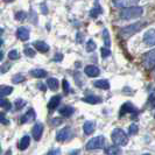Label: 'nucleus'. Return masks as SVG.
Returning <instances> with one entry per match:
<instances>
[{
    "label": "nucleus",
    "mask_w": 155,
    "mask_h": 155,
    "mask_svg": "<svg viewBox=\"0 0 155 155\" xmlns=\"http://www.w3.org/2000/svg\"><path fill=\"white\" fill-rule=\"evenodd\" d=\"M143 13V8L140 6H131V7L124 8L120 12V19L123 20H132V19H137L140 18Z\"/></svg>",
    "instance_id": "f257e3e1"
},
{
    "label": "nucleus",
    "mask_w": 155,
    "mask_h": 155,
    "mask_svg": "<svg viewBox=\"0 0 155 155\" xmlns=\"http://www.w3.org/2000/svg\"><path fill=\"white\" fill-rule=\"evenodd\" d=\"M145 25H146V22L140 21V22H135V23L130 25V26H126V27L120 29L119 35H120L123 39H128V38H131L132 35H134L135 33H138V31H141Z\"/></svg>",
    "instance_id": "f03ea898"
},
{
    "label": "nucleus",
    "mask_w": 155,
    "mask_h": 155,
    "mask_svg": "<svg viewBox=\"0 0 155 155\" xmlns=\"http://www.w3.org/2000/svg\"><path fill=\"white\" fill-rule=\"evenodd\" d=\"M111 139L113 141V143L117 146H126L128 142V137L125 133L124 130L121 128H116L111 133Z\"/></svg>",
    "instance_id": "7ed1b4c3"
},
{
    "label": "nucleus",
    "mask_w": 155,
    "mask_h": 155,
    "mask_svg": "<svg viewBox=\"0 0 155 155\" xmlns=\"http://www.w3.org/2000/svg\"><path fill=\"white\" fill-rule=\"evenodd\" d=\"M142 64H143L145 69H147V70H150L154 68L155 67V48L143 55V57H142Z\"/></svg>",
    "instance_id": "20e7f679"
},
{
    "label": "nucleus",
    "mask_w": 155,
    "mask_h": 155,
    "mask_svg": "<svg viewBox=\"0 0 155 155\" xmlns=\"http://www.w3.org/2000/svg\"><path fill=\"white\" fill-rule=\"evenodd\" d=\"M105 145V138L103 135H99V137H96V138H92L87 143H86V149L87 150H93V149H99V148H103Z\"/></svg>",
    "instance_id": "39448f33"
},
{
    "label": "nucleus",
    "mask_w": 155,
    "mask_h": 155,
    "mask_svg": "<svg viewBox=\"0 0 155 155\" xmlns=\"http://www.w3.org/2000/svg\"><path fill=\"white\" fill-rule=\"evenodd\" d=\"M140 0H113L112 4L114 7L118 8H126L131 7V6H135Z\"/></svg>",
    "instance_id": "423d86ee"
},
{
    "label": "nucleus",
    "mask_w": 155,
    "mask_h": 155,
    "mask_svg": "<svg viewBox=\"0 0 155 155\" xmlns=\"http://www.w3.org/2000/svg\"><path fill=\"white\" fill-rule=\"evenodd\" d=\"M143 42L149 47L155 46V29H148L143 35Z\"/></svg>",
    "instance_id": "0eeeda50"
},
{
    "label": "nucleus",
    "mask_w": 155,
    "mask_h": 155,
    "mask_svg": "<svg viewBox=\"0 0 155 155\" xmlns=\"http://www.w3.org/2000/svg\"><path fill=\"white\" fill-rule=\"evenodd\" d=\"M72 135V132H71V128L70 127H64L63 130H61L60 132L57 133L56 135V140L57 141H65V140H69Z\"/></svg>",
    "instance_id": "6e6552de"
},
{
    "label": "nucleus",
    "mask_w": 155,
    "mask_h": 155,
    "mask_svg": "<svg viewBox=\"0 0 155 155\" xmlns=\"http://www.w3.org/2000/svg\"><path fill=\"white\" fill-rule=\"evenodd\" d=\"M42 133H43V125L38 123V124L34 125V127H33V130H31V135H33V138L36 140V141H39L41 139V137H42Z\"/></svg>",
    "instance_id": "1a4fd4ad"
},
{
    "label": "nucleus",
    "mask_w": 155,
    "mask_h": 155,
    "mask_svg": "<svg viewBox=\"0 0 155 155\" xmlns=\"http://www.w3.org/2000/svg\"><path fill=\"white\" fill-rule=\"evenodd\" d=\"M29 29L28 28H26V27H20V28H18V31H16V38L19 40H21V41H27V40L29 39Z\"/></svg>",
    "instance_id": "9d476101"
},
{
    "label": "nucleus",
    "mask_w": 155,
    "mask_h": 155,
    "mask_svg": "<svg viewBox=\"0 0 155 155\" xmlns=\"http://www.w3.org/2000/svg\"><path fill=\"white\" fill-rule=\"evenodd\" d=\"M84 72H85L86 76H89V77H97L101 74V70L96 65H87L84 69Z\"/></svg>",
    "instance_id": "9b49d317"
},
{
    "label": "nucleus",
    "mask_w": 155,
    "mask_h": 155,
    "mask_svg": "<svg viewBox=\"0 0 155 155\" xmlns=\"http://www.w3.org/2000/svg\"><path fill=\"white\" fill-rule=\"evenodd\" d=\"M94 130H96V123L92 121V120H87L83 125V131H84V133H85L86 135L92 134L94 132Z\"/></svg>",
    "instance_id": "f8f14e48"
},
{
    "label": "nucleus",
    "mask_w": 155,
    "mask_h": 155,
    "mask_svg": "<svg viewBox=\"0 0 155 155\" xmlns=\"http://www.w3.org/2000/svg\"><path fill=\"white\" fill-rule=\"evenodd\" d=\"M61 99H62L61 96H54V97H51L49 103H48V109L50 110V111L57 109V106H58L60 103H61Z\"/></svg>",
    "instance_id": "ddd939ff"
},
{
    "label": "nucleus",
    "mask_w": 155,
    "mask_h": 155,
    "mask_svg": "<svg viewBox=\"0 0 155 155\" xmlns=\"http://www.w3.org/2000/svg\"><path fill=\"white\" fill-rule=\"evenodd\" d=\"M35 117H36L35 111L33 109H31L29 111H27V113L21 118V124H26V123H29V121L35 120Z\"/></svg>",
    "instance_id": "4468645a"
},
{
    "label": "nucleus",
    "mask_w": 155,
    "mask_h": 155,
    "mask_svg": "<svg viewBox=\"0 0 155 155\" xmlns=\"http://www.w3.org/2000/svg\"><path fill=\"white\" fill-rule=\"evenodd\" d=\"M93 85L98 89H103V90H107L110 89V82L107 79H98L93 82Z\"/></svg>",
    "instance_id": "2eb2a0df"
},
{
    "label": "nucleus",
    "mask_w": 155,
    "mask_h": 155,
    "mask_svg": "<svg viewBox=\"0 0 155 155\" xmlns=\"http://www.w3.org/2000/svg\"><path fill=\"white\" fill-rule=\"evenodd\" d=\"M82 101H84V103H87V104H101L103 99H101V97H98V96L90 94V96H87V97H84Z\"/></svg>",
    "instance_id": "dca6fc26"
},
{
    "label": "nucleus",
    "mask_w": 155,
    "mask_h": 155,
    "mask_svg": "<svg viewBox=\"0 0 155 155\" xmlns=\"http://www.w3.org/2000/svg\"><path fill=\"white\" fill-rule=\"evenodd\" d=\"M134 111H135V107L133 106V104L127 101L126 104H124L121 106V109H120V116H124L125 113H132Z\"/></svg>",
    "instance_id": "f3484780"
},
{
    "label": "nucleus",
    "mask_w": 155,
    "mask_h": 155,
    "mask_svg": "<svg viewBox=\"0 0 155 155\" xmlns=\"http://www.w3.org/2000/svg\"><path fill=\"white\" fill-rule=\"evenodd\" d=\"M34 47L36 48V50H39L40 53H47L49 50V46L43 41H36L34 42Z\"/></svg>",
    "instance_id": "a211bd4d"
},
{
    "label": "nucleus",
    "mask_w": 155,
    "mask_h": 155,
    "mask_svg": "<svg viewBox=\"0 0 155 155\" xmlns=\"http://www.w3.org/2000/svg\"><path fill=\"white\" fill-rule=\"evenodd\" d=\"M60 114L63 117H65V118H68V117L72 116L74 114V112H75V109L72 107V106H63L62 109H60Z\"/></svg>",
    "instance_id": "6ab92c4d"
},
{
    "label": "nucleus",
    "mask_w": 155,
    "mask_h": 155,
    "mask_svg": "<svg viewBox=\"0 0 155 155\" xmlns=\"http://www.w3.org/2000/svg\"><path fill=\"white\" fill-rule=\"evenodd\" d=\"M47 86H48L51 91H56V90L58 89V86H60L58 79H56V78H48V81H47Z\"/></svg>",
    "instance_id": "aec40b11"
},
{
    "label": "nucleus",
    "mask_w": 155,
    "mask_h": 155,
    "mask_svg": "<svg viewBox=\"0 0 155 155\" xmlns=\"http://www.w3.org/2000/svg\"><path fill=\"white\" fill-rule=\"evenodd\" d=\"M31 145V138L28 135H25L22 139L19 142V149L20 150H25L26 148H28V146Z\"/></svg>",
    "instance_id": "412c9836"
},
{
    "label": "nucleus",
    "mask_w": 155,
    "mask_h": 155,
    "mask_svg": "<svg viewBox=\"0 0 155 155\" xmlns=\"http://www.w3.org/2000/svg\"><path fill=\"white\" fill-rule=\"evenodd\" d=\"M47 72L46 70L43 69H34L31 71V75L33 77L35 78H43V77H47Z\"/></svg>",
    "instance_id": "4be33fe9"
},
{
    "label": "nucleus",
    "mask_w": 155,
    "mask_h": 155,
    "mask_svg": "<svg viewBox=\"0 0 155 155\" xmlns=\"http://www.w3.org/2000/svg\"><path fill=\"white\" fill-rule=\"evenodd\" d=\"M13 92V87L12 86H7V85H1L0 86V98L1 97H6L8 94Z\"/></svg>",
    "instance_id": "5701e85b"
},
{
    "label": "nucleus",
    "mask_w": 155,
    "mask_h": 155,
    "mask_svg": "<svg viewBox=\"0 0 155 155\" xmlns=\"http://www.w3.org/2000/svg\"><path fill=\"white\" fill-rule=\"evenodd\" d=\"M105 153L106 154H120L121 153V149L118 147V146H110V147L105 148Z\"/></svg>",
    "instance_id": "b1692460"
},
{
    "label": "nucleus",
    "mask_w": 155,
    "mask_h": 155,
    "mask_svg": "<svg viewBox=\"0 0 155 155\" xmlns=\"http://www.w3.org/2000/svg\"><path fill=\"white\" fill-rule=\"evenodd\" d=\"M96 48H97V45H96V42H94L93 40H89V41L86 42L85 49L87 53H92V51H94Z\"/></svg>",
    "instance_id": "393cba45"
},
{
    "label": "nucleus",
    "mask_w": 155,
    "mask_h": 155,
    "mask_svg": "<svg viewBox=\"0 0 155 155\" xmlns=\"http://www.w3.org/2000/svg\"><path fill=\"white\" fill-rule=\"evenodd\" d=\"M103 38H104V43H105V46L110 48V46H111V39H110V33L106 28L103 31Z\"/></svg>",
    "instance_id": "a878e982"
},
{
    "label": "nucleus",
    "mask_w": 155,
    "mask_h": 155,
    "mask_svg": "<svg viewBox=\"0 0 155 155\" xmlns=\"http://www.w3.org/2000/svg\"><path fill=\"white\" fill-rule=\"evenodd\" d=\"M101 13H103L101 7V6H96V7H93L92 9L90 11V16H91V18H97Z\"/></svg>",
    "instance_id": "bb28decb"
},
{
    "label": "nucleus",
    "mask_w": 155,
    "mask_h": 155,
    "mask_svg": "<svg viewBox=\"0 0 155 155\" xmlns=\"http://www.w3.org/2000/svg\"><path fill=\"white\" fill-rule=\"evenodd\" d=\"M0 107H2V109H5V110H11L12 104H11V101H9L4 99V98L1 97V98H0Z\"/></svg>",
    "instance_id": "cd10ccee"
},
{
    "label": "nucleus",
    "mask_w": 155,
    "mask_h": 155,
    "mask_svg": "<svg viewBox=\"0 0 155 155\" xmlns=\"http://www.w3.org/2000/svg\"><path fill=\"white\" fill-rule=\"evenodd\" d=\"M23 81H25V76H23V75H21V74H18V75H15V76L13 77V79H12V82H13L14 84L22 83Z\"/></svg>",
    "instance_id": "c85d7f7f"
},
{
    "label": "nucleus",
    "mask_w": 155,
    "mask_h": 155,
    "mask_svg": "<svg viewBox=\"0 0 155 155\" xmlns=\"http://www.w3.org/2000/svg\"><path fill=\"white\" fill-rule=\"evenodd\" d=\"M101 57H103V58L109 57L110 55H111V50L109 49V47H104V48H101Z\"/></svg>",
    "instance_id": "c756f323"
},
{
    "label": "nucleus",
    "mask_w": 155,
    "mask_h": 155,
    "mask_svg": "<svg viewBox=\"0 0 155 155\" xmlns=\"http://www.w3.org/2000/svg\"><path fill=\"white\" fill-rule=\"evenodd\" d=\"M11 63H4L1 67H0V74H6L8 70L11 69Z\"/></svg>",
    "instance_id": "7c9ffc66"
},
{
    "label": "nucleus",
    "mask_w": 155,
    "mask_h": 155,
    "mask_svg": "<svg viewBox=\"0 0 155 155\" xmlns=\"http://www.w3.org/2000/svg\"><path fill=\"white\" fill-rule=\"evenodd\" d=\"M138 130H139L138 125L132 124L131 126H130V128H128V133H130L131 135H134V134H137V133H138Z\"/></svg>",
    "instance_id": "2f4dec72"
},
{
    "label": "nucleus",
    "mask_w": 155,
    "mask_h": 155,
    "mask_svg": "<svg viewBox=\"0 0 155 155\" xmlns=\"http://www.w3.org/2000/svg\"><path fill=\"white\" fill-rule=\"evenodd\" d=\"M8 57H9V60H18L19 58V53L16 50H11L8 53Z\"/></svg>",
    "instance_id": "473e14b6"
},
{
    "label": "nucleus",
    "mask_w": 155,
    "mask_h": 155,
    "mask_svg": "<svg viewBox=\"0 0 155 155\" xmlns=\"http://www.w3.org/2000/svg\"><path fill=\"white\" fill-rule=\"evenodd\" d=\"M27 18V14L25 13V12H18L15 14V19L16 20H19V21H22Z\"/></svg>",
    "instance_id": "72a5a7b5"
},
{
    "label": "nucleus",
    "mask_w": 155,
    "mask_h": 155,
    "mask_svg": "<svg viewBox=\"0 0 155 155\" xmlns=\"http://www.w3.org/2000/svg\"><path fill=\"white\" fill-rule=\"evenodd\" d=\"M23 53H25V55H27L28 57H34L35 56V51L31 48H25Z\"/></svg>",
    "instance_id": "f704fd0d"
},
{
    "label": "nucleus",
    "mask_w": 155,
    "mask_h": 155,
    "mask_svg": "<svg viewBox=\"0 0 155 155\" xmlns=\"http://www.w3.org/2000/svg\"><path fill=\"white\" fill-rule=\"evenodd\" d=\"M0 123L5 125L9 124V121H8V119L6 118V116H5V113H1V112H0Z\"/></svg>",
    "instance_id": "c9c22d12"
},
{
    "label": "nucleus",
    "mask_w": 155,
    "mask_h": 155,
    "mask_svg": "<svg viewBox=\"0 0 155 155\" xmlns=\"http://www.w3.org/2000/svg\"><path fill=\"white\" fill-rule=\"evenodd\" d=\"M25 101H22V99H18V101H15V106H16V110H20L22 109L23 106H25Z\"/></svg>",
    "instance_id": "e433bc0d"
},
{
    "label": "nucleus",
    "mask_w": 155,
    "mask_h": 155,
    "mask_svg": "<svg viewBox=\"0 0 155 155\" xmlns=\"http://www.w3.org/2000/svg\"><path fill=\"white\" fill-rule=\"evenodd\" d=\"M63 90H64V92H69V90H70L69 83H68V81H67V79H64V81H63Z\"/></svg>",
    "instance_id": "4c0bfd02"
},
{
    "label": "nucleus",
    "mask_w": 155,
    "mask_h": 155,
    "mask_svg": "<svg viewBox=\"0 0 155 155\" xmlns=\"http://www.w3.org/2000/svg\"><path fill=\"white\" fill-rule=\"evenodd\" d=\"M62 60H63L62 54H56V56L54 57V61H57V62H60V61H62Z\"/></svg>",
    "instance_id": "58836bf2"
},
{
    "label": "nucleus",
    "mask_w": 155,
    "mask_h": 155,
    "mask_svg": "<svg viewBox=\"0 0 155 155\" xmlns=\"http://www.w3.org/2000/svg\"><path fill=\"white\" fill-rule=\"evenodd\" d=\"M60 153H61V150L57 149V148H56V149H51V150L48 152V154H60Z\"/></svg>",
    "instance_id": "ea45409f"
},
{
    "label": "nucleus",
    "mask_w": 155,
    "mask_h": 155,
    "mask_svg": "<svg viewBox=\"0 0 155 155\" xmlns=\"http://www.w3.org/2000/svg\"><path fill=\"white\" fill-rule=\"evenodd\" d=\"M38 87H39L41 91H43V92H45V91L47 90L46 85H45V84H42V83H39V84H38Z\"/></svg>",
    "instance_id": "a19ab883"
},
{
    "label": "nucleus",
    "mask_w": 155,
    "mask_h": 155,
    "mask_svg": "<svg viewBox=\"0 0 155 155\" xmlns=\"http://www.w3.org/2000/svg\"><path fill=\"white\" fill-rule=\"evenodd\" d=\"M53 125H60L61 123H62V120L61 119H58V118H55V119H53Z\"/></svg>",
    "instance_id": "79ce46f5"
},
{
    "label": "nucleus",
    "mask_w": 155,
    "mask_h": 155,
    "mask_svg": "<svg viewBox=\"0 0 155 155\" xmlns=\"http://www.w3.org/2000/svg\"><path fill=\"white\" fill-rule=\"evenodd\" d=\"M41 11H42V13H43V14H47V13H48V9H47L45 4H42V5H41Z\"/></svg>",
    "instance_id": "37998d69"
},
{
    "label": "nucleus",
    "mask_w": 155,
    "mask_h": 155,
    "mask_svg": "<svg viewBox=\"0 0 155 155\" xmlns=\"http://www.w3.org/2000/svg\"><path fill=\"white\" fill-rule=\"evenodd\" d=\"M83 41V36H82V34L81 33H78L77 34V42H82Z\"/></svg>",
    "instance_id": "c03bdc74"
},
{
    "label": "nucleus",
    "mask_w": 155,
    "mask_h": 155,
    "mask_svg": "<svg viewBox=\"0 0 155 155\" xmlns=\"http://www.w3.org/2000/svg\"><path fill=\"white\" fill-rule=\"evenodd\" d=\"M2 58H4V53H2V51H0V61H1Z\"/></svg>",
    "instance_id": "a18cd8bd"
},
{
    "label": "nucleus",
    "mask_w": 155,
    "mask_h": 155,
    "mask_svg": "<svg viewBox=\"0 0 155 155\" xmlns=\"http://www.w3.org/2000/svg\"><path fill=\"white\" fill-rule=\"evenodd\" d=\"M4 45V41H2V39H0V47Z\"/></svg>",
    "instance_id": "49530a36"
},
{
    "label": "nucleus",
    "mask_w": 155,
    "mask_h": 155,
    "mask_svg": "<svg viewBox=\"0 0 155 155\" xmlns=\"http://www.w3.org/2000/svg\"><path fill=\"white\" fill-rule=\"evenodd\" d=\"M2 33H4V29H2V28H0V36L2 35Z\"/></svg>",
    "instance_id": "de8ad7c7"
},
{
    "label": "nucleus",
    "mask_w": 155,
    "mask_h": 155,
    "mask_svg": "<svg viewBox=\"0 0 155 155\" xmlns=\"http://www.w3.org/2000/svg\"><path fill=\"white\" fill-rule=\"evenodd\" d=\"M4 1H6V2H12V1H14V0H4Z\"/></svg>",
    "instance_id": "09e8293b"
},
{
    "label": "nucleus",
    "mask_w": 155,
    "mask_h": 155,
    "mask_svg": "<svg viewBox=\"0 0 155 155\" xmlns=\"http://www.w3.org/2000/svg\"><path fill=\"white\" fill-rule=\"evenodd\" d=\"M154 118H155V114H154Z\"/></svg>",
    "instance_id": "8fccbe9b"
}]
</instances>
